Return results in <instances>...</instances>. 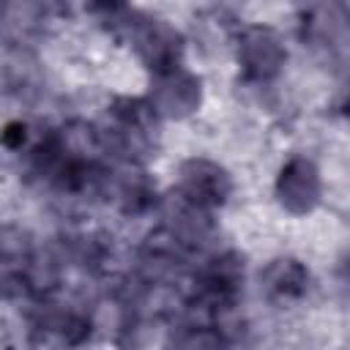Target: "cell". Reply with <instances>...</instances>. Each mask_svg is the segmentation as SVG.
<instances>
[{"instance_id":"obj_15","label":"cell","mask_w":350,"mask_h":350,"mask_svg":"<svg viewBox=\"0 0 350 350\" xmlns=\"http://www.w3.org/2000/svg\"><path fill=\"white\" fill-rule=\"evenodd\" d=\"M345 273H347V279H350V257H347V262H345Z\"/></svg>"},{"instance_id":"obj_4","label":"cell","mask_w":350,"mask_h":350,"mask_svg":"<svg viewBox=\"0 0 350 350\" xmlns=\"http://www.w3.org/2000/svg\"><path fill=\"white\" fill-rule=\"evenodd\" d=\"M232 55L235 66L249 85H271L284 74V66L290 60V49L284 44V36L262 22L243 25L232 38Z\"/></svg>"},{"instance_id":"obj_7","label":"cell","mask_w":350,"mask_h":350,"mask_svg":"<svg viewBox=\"0 0 350 350\" xmlns=\"http://www.w3.org/2000/svg\"><path fill=\"white\" fill-rule=\"evenodd\" d=\"M156 216H159V232H164L172 243H178L189 254L202 252L216 235L213 211L197 205L178 189L161 194L156 205Z\"/></svg>"},{"instance_id":"obj_9","label":"cell","mask_w":350,"mask_h":350,"mask_svg":"<svg viewBox=\"0 0 350 350\" xmlns=\"http://www.w3.org/2000/svg\"><path fill=\"white\" fill-rule=\"evenodd\" d=\"M145 96L164 120H186L202 109L205 85L200 74H194L180 63V66L150 74Z\"/></svg>"},{"instance_id":"obj_12","label":"cell","mask_w":350,"mask_h":350,"mask_svg":"<svg viewBox=\"0 0 350 350\" xmlns=\"http://www.w3.org/2000/svg\"><path fill=\"white\" fill-rule=\"evenodd\" d=\"M301 36L312 44H336L350 30L347 0H293Z\"/></svg>"},{"instance_id":"obj_5","label":"cell","mask_w":350,"mask_h":350,"mask_svg":"<svg viewBox=\"0 0 350 350\" xmlns=\"http://www.w3.org/2000/svg\"><path fill=\"white\" fill-rule=\"evenodd\" d=\"M30 339L33 345H60L77 347L93 336L96 320L88 309L57 301L52 293L41 295L33 306H27Z\"/></svg>"},{"instance_id":"obj_1","label":"cell","mask_w":350,"mask_h":350,"mask_svg":"<svg viewBox=\"0 0 350 350\" xmlns=\"http://www.w3.org/2000/svg\"><path fill=\"white\" fill-rule=\"evenodd\" d=\"M246 284V257L235 249L208 254L189 279L186 306L221 325L238 309Z\"/></svg>"},{"instance_id":"obj_13","label":"cell","mask_w":350,"mask_h":350,"mask_svg":"<svg viewBox=\"0 0 350 350\" xmlns=\"http://www.w3.org/2000/svg\"><path fill=\"white\" fill-rule=\"evenodd\" d=\"M41 134H44V129L33 126V123L25 120V118H14V120H8V123L3 126L0 142H3V148H5L11 156L25 159V156L33 150V145L41 139Z\"/></svg>"},{"instance_id":"obj_14","label":"cell","mask_w":350,"mask_h":350,"mask_svg":"<svg viewBox=\"0 0 350 350\" xmlns=\"http://www.w3.org/2000/svg\"><path fill=\"white\" fill-rule=\"evenodd\" d=\"M85 5L90 11H96V14H101L104 19H109V16L120 14V11H126L129 8V0H85Z\"/></svg>"},{"instance_id":"obj_11","label":"cell","mask_w":350,"mask_h":350,"mask_svg":"<svg viewBox=\"0 0 350 350\" xmlns=\"http://www.w3.org/2000/svg\"><path fill=\"white\" fill-rule=\"evenodd\" d=\"M260 295L273 306H293L312 290V271L301 257L279 254L271 257L257 273Z\"/></svg>"},{"instance_id":"obj_6","label":"cell","mask_w":350,"mask_h":350,"mask_svg":"<svg viewBox=\"0 0 350 350\" xmlns=\"http://www.w3.org/2000/svg\"><path fill=\"white\" fill-rule=\"evenodd\" d=\"M161 194L142 161H129V159H112L104 175V189H101V202L112 205L123 219H139L148 216L150 211L156 213Z\"/></svg>"},{"instance_id":"obj_8","label":"cell","mask_w":350,"mask_h":350,"mask_svg":"<svg viewBox=\"0 0 350 350\" xmlns=\"http://www.w3.org/2000/svg\"><path fill=\"white\" fill-rule=\"evenodd\" d=\"M273 200L290 216H309L323 202V172L306 153L287 156L273 178Z\"/></svg>"},{"instance_id":"obj_10","label":"cell","mask_w":350,"mask_h":350,"mask_svg":"<svg viewBox=\"0 0 350 350\" xmlns=\"http://www.w3.org/2000/svg\"><path fill=\"white\" fill-rule=\"evenodd\" d=\"M175 189L189 200H194L197 205L219 211L230 202L235 183L221 161L208 156H189L175 170Z\"/></svg>"},{"instance_id":"obj_3","label":"cell","mask_w":350,"mask_h":350,"mask_svg":"<svg viewBox=\"0 0 350 350\" xmlns=\"http://www.w3.org/2000/svg\"><path fill=\"white\" fill-rule=\"evenodd\" d=\"M107 22H112V33L137 55V60L150 74L183 63L186 38L170 19L126 8L115 16H109Z\"/></svg>"},{"instance_id":"obj_2","label":"cell","mask_w":350,"mask_h":350,"mask_svg":"<svg viewBox=\"0 0 350 350\" xmlns=\"http://www.w3.org/2000/svg\"><path fill=\"white\" fill-rule=\"evenodd\" d=\"M161 115L153 109L148 96H118L107 107L104 139L112 159L148 161L156 156L161 142Z\"/></svg>"}]
</instances>
